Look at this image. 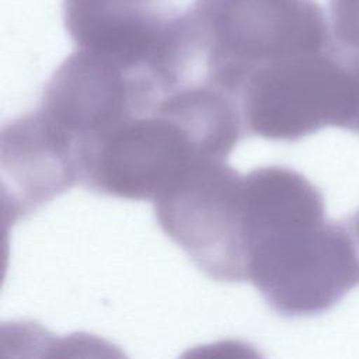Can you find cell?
<instances>
[{
  "label": "cell",
  "mask_w": 359,
  "mask_h": 359,
  "mask_svg": "<svg viewBox=\"0 0 359 359\" xmlns=\"http://www.w3.org/2000/svg\"><path fill=\"white\" fill-rule=\"evenodd\" d=\"M0 161L4 213L11 222L80 184L79 142L39 109L3 125Z\"/></svg>",
  "instance_id": "obj_8"
},
{
  "label": "cell",
  "mask_w": 359,
  "mask_h": 359,
  "mask_svg": "<svg viewBox=\"0 0 359 359\" xmlns=\"http://www.w3.org/2000/svg\"><path fill=\"white\" fill-rule=\"evenodd\" d=\"M352 66H353V73L356 80V91H355L353 109H352V116H351L348 130L359 133V50L352 49Z\"/></svg>",
  "instance_id": "obj_10"
},
{
  "label": "cell",
  "mask_w": 359,
  "mask_h": 359,
  "mask_svg": "<svg viewBox=\"0 0 359 359\" xmlns=\"http://www.w3.org/2000/svg\"><path fill=\"white\" fill-rule=\"evenodd\" d=\"M165 94L157 105L80 143V184L107 196L154 201L195 164L220 160Z\"/></svg>",
  "instance_id": "obj_5"
},
{
  "label": "cell",
  "mask_w": 359,
  "mask_h": 359,
  "mask_svg": "<svg viewBox=\"0 0 359 359\" xmlns=\"http://www.w3.org/2000/svg\"><path fill=\"white\" fill-rule=\"evenodd\" d=\"M243 180L226 160H203L153 201L160 229L217 282H247Z\"/></svg>",
  "instance_id": "obj_6"
},
{
  "label": "cell",
  "mask_w": 359,
  "mask_h": 359,
  "mask_svg": "<svg viewBox=\"0 0 359 359\" xmlns=\"http://www.w3.org/2000/svg\"><path fill=\"white\" fill-rule=\"evenodd\" d=\"M330 28L339 46L359 50V0H331Z\"/></svg>",
  "instance_id": "obj_9"
},
{
  "label": "cell",
  "mask_w": 359,
  "mask_h": 359,
  "mask_svg": "<svg viewBox=\"0 0 359 359\" xmlns=\"http://www.w3.org/2000/svg\"><path fill=\"white\" fill-rule=\"evenodd\" d=\"M187 17L203 81L234 98L258 67L335 42L314 0H195Z\"/></svg>",
  "instance_id": "obj_2"
},
{
  "label": "cell",
  "mask_w": 359,
  "mask_h": 359,
  "mask_svg": "<svg viewBox=\"0 0 359 359\" xmlns=\"http://www.w3.org/2000/svg\"><path fill=\"white\" fill-rule=\"evenodd\" d=\"M164 95L151 77L76 49L45 84L38 109L80 146L130 116L151 111Z\"/></svg>",
  "instance_id": "obj_7"
},
{
  "label": "cell",
  "mask_w": 359,
  "mask_h": 359,
  "mask_svg": "<svg viewBox=\"0 0 359 359\" xmlns=\"http://www.w3.org/2000/svg\"><path fill=\"white\" fill-rule=\"evenodd\" d=\"M247 282L287 318L334 307L359 285V265L345 222L325 219L321 194L269 205L244 226Z\"/></svg>",
  "instance_id": "obj_1"
},
{
  "label": "cell",
  "mask_w": 359,
  "mask_h": 359,
  "mask_svg": "<svg viewBox=\"0 0 359 359\" xmlns=\"http://www.w3.org/2000/svg\"><path fill=\"white\" fill-rule=\"evenodd\" d=\"M76 49L151 77L165 93L198 83L201 57L185 14L167 0H63Z\"/></svg>",
  "instance_id": "obj_3"
},
{
  "label": "cell",
  "mask_w": 359,
  "mask_h": 359,
  "mask_svg": "<svg viewBox=\"0 0 359 359\" xmlns=\"http://www.w3.org/2000/svg\"><path fill=\"white\" fill-rule=\"evenodd\" d=\"M355 91L352 49L334 42L258 67L236 98L248 133L296 142L327 126L348 129Z\"/></svg>",
  "instance_id": "obj_4"
},
{
  "label": "cell",
  "mask_w": 359,
  "mask_h": 359,
  "mask_svg": "<svg viewBox=\"0 0 359 359\" xmlns=\"http://www.w3.org/2000/svg\"><path fill=\"white\" fill-rule=\"evenodd\" d=\"M344 222H345V226L351 236L353 250L356 254V259H358V265H359V210L355 215H352L351 217L345 219Z\"/></svg>",
  "instance_id": "obj_11"
}]
</instances>
